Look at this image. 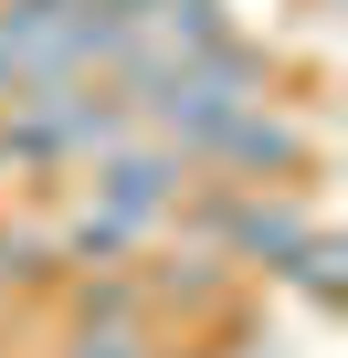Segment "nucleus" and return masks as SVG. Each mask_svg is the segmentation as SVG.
Masks as SVG:
<instances>
[{
  "label": "nucleus",
  "instance_id": "1",
  "mask_svg": "<svg viewBox=\"0 0 348 358\" xmlns=\"http://www.w3.org/2000/svg\"><path fill=\"white\" fill-rule=\"evenodd\" d=\"M190 179H201V169H190L180 148H158V137H116L106 158H85V201H95V211H116L137 243H158Z\"/></svg>",
  "mask_w": 348,
  "mask_h": 358
},
{
  "label": "nucleus",
  "instance_id": "2",
  "mask_svg": "<svg viewBox=\"0 0 348 358\" xmlns=\"http://www.w3.org/2000/svg\"><path fill=\"white\" fill-rule=\"evenodd\" d=\"M53 316H64V337H95V327H158L137 264H74V274L53 285Z\"/></svg>",
  "mask_w": 348,
  "mask_h": 358
},
{
  "label": "nucleus",
  "instance_id": "3",
  "mask_svg": "<svg viewBox=\"0 0 348 358\" xmlns=\"http://www.w3.org/2000/svg\"><path fill=\"white\" fill-rule=\"evenodd\" d=\"M74 264H64V243L53 232H32V222H0V295H43L53 306V285H64Z\"/></svg>",
  "mask_w": 348,
  "mask_h": 358
},
{
  "label": "nucleus",
  "instance_id": "4",
  "mask_svg": "<svg viewBox=\"0 0 348 358\" xmlns=\"http://www.w3.org/2000/svg\"><path fill=\"white\" fill-rule=\"evenodd\" d=\"M337 264H348V243H337V232H327V222H316V232H306V243H295V253H285V264H274V274H264V285H295V295H306V306H316V316H327V306H337V285H348V274H337Z\"/></svg>",
  "mask_w": 348,
  "mask_h": 358
},
{
  "label": "nucleus",
  "instance_id": "5",
  "mask_svg": "<svg viewBox=\"0 0 348 358\" xmlns=\"http://www.w3.org/2000/svg\"><path fill=\"white\" fill-rule=\"evenodd\" d=\"M53 243H64V264H137V232H127L116 211H95V201H74V211L53 222Z\"/></svg>",
  "mask_w": 348,
  "mask_h": 358
},
{
  "label": "nucleus",
  "instance_id": "6",
  "mask_svg": "<svg viewBox=\"0 0 348 358\" xmlns=\"http://www.w3.org/2000/svg\"><path fill=\"white\" fill-rule=\"evenodd\" d=\"M53 358H169L158 327H95V337H64Z\"/></svg>",
  "mask_w": 348,
  "mask_h": 358
}]
</instances>
